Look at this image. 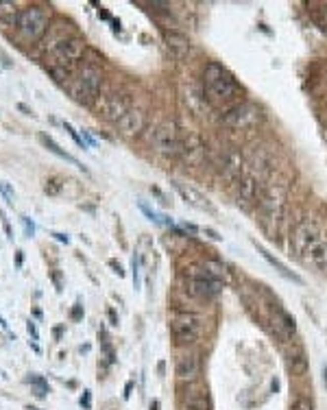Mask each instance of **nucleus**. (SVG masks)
Wrapping results in <instances>:
<instances>
[{
  "label": "nucleus",
  "mask_w": 327,
  "mask_h": 410,
  "mask_svg": "<svg viewBox=\"0 0 327 410\" xmlns=\"http://www.w3.org/2000/svg\"><path fill=\"white\" fill-rule=\"evenodd\" d=\"M170 334L177 345H194L201 338V317L194 312H175L170 321Z\"/></svg>",
  "instance_id": "423d86ee"
},
{
  "label": "nucleus",
  "mask_w": 327,
  "mask_h": 410,
  "mask_svg": "<svg viewBox=\"0 0 327 410\" xmlns=\"http://www.w3.org/2000/svg\"><path fill=\"white\" fill-rule=\"evenodd\" d=\"M131 109V103L124 94H109L101 101V114L105 120H112V123H118L120 118Z\"/></svg>",
  "instance_id": "ddd939ff"
},
{
  "label": "nucleus",
  "mask_w": 327,
  "mask_h": 410,
  "mask_svg": "<svg viewBox=\"0 0 327 410\" xmlns=\"http://www.w3.org/2000/svg\"><path fill=\"white\" fill-rule=\"evenodd\" d=\"M40 142H41V144H44V146H46V149H48V151H50V153H55L57 157H61V160H66V162H68V164H72V166L81 168V170H83V172H87V168H85V166H83V164H81V162H79V160H77V157H75V155H70V153H68V151H63V149H61V146H59V144H57V142H55V140H52V138H50V135H46V133H40Z\"/></svg>",
  "instance_id": "6ab92c4d"
},
{
  "label": "nucleus",
  "mask_w": 327,
  "mask_h": 410,
  "mask_svg": "<svg viewBox=\"0 0 327 410\" xmlns=\"http://www.w3.org/2000/svg\"><path fill=\"white\" fill-rule=\"evenodd\" d=\"M183 229L190 231V234H199V227H197V225H192V223H183Z\"/></svg>",
  "instance_id": "c03bdc74"
},
{
  "label": "nucleus",
  "mask_w": 327,
  "mask_h": 410,
  "mask_svg": "<svg viewBox=\"0 0 327 410\" xmlns=\"http://www.w3.org/2000/svg\"><path fill=\"white\" fill-rule=\"evenodd\" d=\"M257 201V181L253 175H245L238 183V205L249 209Z\"/></svg>",
  "instance_id": "dca6fc26"
},
{
  "label": "nucleus",
  "mask_w": 327,
  "mask_h": 410,
  "mask_svg": "<svg viewBox=\"0 0 327 410\" xmlns=\"http://www.w3.org/2000/svg\"><path fill=\"white\" fill-rule=\"evenodd\" d=\"M29 382L31 386H33V393H35V397H40V399H44L46 395H48L50 393V386H48V382L44 380V377L41 375H38V373H31L29 375Z\"/></svg>",
  "instance_id": "393cba45"
},
{
  "label": "nucleus",
  "mask_w": 327,
  "mask_h": 410,
  "mask_svg": "<svg viewBox=\"0 0 327 410\" xmlns=\"http://www.w3.org/2000/svg\"><path fill=\"white\" fill-rule=\"evenodd\" d=\"M260 203V225L268 234V238L275 240L277 225L284 216V207H286V186L284 183H268L257 199Z\"/></svg>",
  "instance_id": "7ed1b4c3"
},
{
  "label": "nucleus",
  "mask_w": 327,
  "mask_h": 410,
  "mask_svg": "<svg viewBox=\"0 0 327 410\" xmlns=\"http://www.w3.org/2000/svg\"><path fill=\"white\" fill-rule=\"evenodd\" d=\"M262 123V109L255 103H238L236 107L227 109L223 116V124L227 129H236V131H245V129H253L255 124Z\"/></svg>",
  "instance_id": "6e6552de"
},
{
  "label": "nucleus",
  "mask_w": 327,
  "mask_h": 410,
  "mask_svg": "<svg viewBox=\"0 0 327 410\" xmlns=\"http://www.w3.org/2000/svg\"><path fill=\"white\" fill-rule=\"evenodd\" d=\"M323 382H325V388H327V365L323 367Z\"/></svg>",
  "instance_id": "864d4df0"
},
{
  "label": "nucleus",
  "mask_w": 327,
  "mask_h": 410,
  "mask_svg": "<svg viewBox=\"0 0 327 410\" xmlns=\"http://www.w3.org/2000/svg\"><path fill=\"white\" fill-rule=\"evenodd\" d=\"M183 408L186 410H212L207 391H188L183 395Z\"/></svg>",
  "instance_id": "412c9836"
},
{
  "label": "nucleus",
  "mask_w": 327,
  "mask_h": 410,
  "mask_svg": "<svg viewBox=\"0 0 327 410\" xmlns=\"http://www.w3.org/2000/svg\"><path fill=\"white\" fill-rule=\"evenodd\" d=\"M24 262V251H15V269H22Z\"/></svg>",
  "instance_id": "79ce46f5"
},
{
  "label": "nucleus",
  "mask_w": 327,
  "mask_h": 410,
  "mask_svg": "<svg viewBox=\"0 0 327 410\" xmlns=\"http://www.w3.org/2000/svg\"><path fill=\"white\" fill-rule=\"evenodd\" d=\"M20 220H22V227H24V236H26V238H33V236H35V223H33V220H31L29 216H22V218H20Z\"/></svg>",
  "instance_id": "2f4dec72"
},
{
  "label": "nucleus",
  "mask_w": 327,
  "mask_h": 410,
  "mask_svg": "<svg viewBox=\"0 0 327 410\" xmlns=\"http://www.w3.org/2000/svg\"><path fill=\"white\" fill-rule=\"evenodd\" d=\"M26 329H29V334H31V338H33V340H40V334H38V328H35V323H33V321H29V323H26Z\"/></svg>",
  "instance_id": "58836bf2"
},
{
  "label": "nucleus",
  "mask_w": 327,
  "mask_h": 410,
  "mask_svg": "<svg viewBox=\"0 0 327 410\" xmlns=\"http://www.w3.org/2000/svg\"><path fill=\"white\" fill-rule=\"evenodd\" d=\"M203 96L214 107H236L242 96V87L220 64L209 61L203 68Z\"/></svg>",
  "instance_id": "f257e3e1"
},
{
  "label": "nucleus",
  "mask_w": 327,
  "mask_h": 410,
  "mask_svg": "<svg viewBox=\"0 0 327 410\" xmlns=\"http://www.w3.org/2000/svg\"><path fill=\"white\" fill-rule=\"evenodd\" d=\"M133 284L135 288H140V257H133Z\"/></svg>",
  "instance_id": "f704fd0d"
},
{
  "label": "nucleus",
  "mask_w": 327,
  "mask_h": 410,
  "mask_svg": "<svg viewBox=\"0 0 327 410\" xmlns=\"http://www.w3.org/2000/svg\"><path fill=\"white\" fill-rule=\"evenodd\" d=\"M325 11H327V7H325Z\"/></svg>",
  "instance_id": "6e6d98bb"
},
{
  "label": "nucleus",
  "mask_w": 327,
  "mask_h": 410,
  "mask_svg": "<svg viewBox=\"0 0 327 410\" xmlns=\"http://www.w3.org/2000/svg\"><path fill=\"white\" fill-rule=\"evenodd\" d=\"M18 15H20L18 2H13V0H0V24L2 26H15Z\"/></svg>",
  "instance_id": "b1692460"
},
{
  "label": "nucleus",
  "mask_w": 327,
  "mask_h": 410,
  "mask_svg": "<svg viewBox=\"0 0 327 410\" xmlns=\"http://www.w3.org/2000/svg\"><path fill=\"white\" fill-rule=\"evenodd\" d=\"M70 38H75V31H72V22L63 18L52 20L46 35L40 40V52L41 55H48L50 50H55L57 46H61L63 41H68Z\"/></svg>",
  "instance_id": "9d476101"
},
{
  "label": "nucleus",
  "mask_w": 327,
  "mask_h": 410,
  "mask_svg": "<svg viewBox=\"0 0 327 410\" xmlns=\"http://www.w3.org/2000/svg\"><path fill=\"white\" fill-rule=\"evenodd\" d=\"M201 371H203V365H201V358L197 354H183L177 358V365H175V375L179 382H186V384H194V382L201 377Z\"/></svg>",
  "instance_id": "f8f14e48"
},
{
  "label": "nucleus",
  "mask_w": 327,
  "mask_h": 410,
  "mask_svg": "<svg viewBox=\"0 0 327 410\" xmlns=\"http://www.w3.org/2000/svg\"><path fill=\"white\" fill-rule=\"evenodd\" d=\"M140 209L142 212L149 216V220H153V223H160V225H170L172 227V220L168 218V216H164V214H157V212H153V209L149 207V205H144V203H140Z\"/></svg>",
  "instance_id": "cd10ccee"
},
{
  "label": "nucleus",
  "mask_w": 327,
  "mask_h": 410,
  "mask_svg": "<svg viewBox=\"0 0 327 410\" xmlns=\"http://www.w3.org/2000/svg\"><path fill=\"white\" fill-rule=\"evenodd\" d=\"M131 391H133V382H126V386H124V399L131 395Z\"/></svg>",
  "instance_id": "a18cd8bd"
},
{
  "label": "nucleus",
  "mask_w": 327,
  "mask_h": 410,
  "mask_svg": "<svg viewBox=\"0 0 327 410\" xmlns=\"http://www.w3.org/2000/svg\"><path fill=\"white\" fill-rule=\"evenodd\" d=\"M98 18H101V20H109V13H107V11H105V9L101 7V9H98Z\"/></svg>",
  "instance_id": "8fccbe9b"
},
{
  "label": "nucleus",
  "mask_w": 327,
  "mask_h": 410,
  "mask_svg": "<svg viewBox=\"0 0 327 410\" xmlns=\"http://www.w3.org/2000/svg\"><path fill=\"white\" fill-rule=\"evenodd\" d=\"M50 11L41 4H29L18 15L15 22V38L22 44H40L50 26Z\"/></svg>",
  "instance_id": "20e7f679"
},
{
  "label": "nucleus",
  "mask_w": 327,
  "mask_h": 410,
  "mask_svg": "<svg viewBox=\"0 0 327 410\" xmlns=\"http://www.w3.org/2000/svg\"><path fill=\"white\" fill-rule=\"evenodd\" d=\"M290 238H292V246H294V251H297V255H303L321 240V234H319V229L314 227V220L305 218L294 227Z\"/></svg>",
  "instance_id": "9b49d317"
},
{
  "label": "nucleus",
  "mask_w": 327,
  "mask_h": 410,
  "mask_svg": "<svg viewBox=\"0 0 327 410\" xmlns=\"http://www.w3.org/2000/svg\"><path fill=\"white\" fill-rule=\"evenodd\" d=\"M85 50H87L85 41L75 35V38H70L68 41H63L61 46H57L55 50H50L48 55H44V66H46V70L48 68H59V70L75 75L79 68H81V59L85 55Z\"/></svg>",
  "instance_id": "39448f33"
},
{
  "label": "nucleus",
  "mask_w": 327,
  "mask_h": 410,
  "mask_svg": "<svg viewBox=\"0 0 327 410\" xmlns=\"http://www.w3.org/2000/svg\"><path fill=\"white\" fill-rule=\"evenodd\" d=\"M81 138H83V142H85L87 146H94V144H96V140L92 138V133H89L87 129H81Z\"/></svg>",
  "instance_id": "4c0bfd02"
},
{
  "label": "nucleus",
  "mask_w": 327,
  "mask_h": 410,
  "mask_svg": "<svg viewBox=\"0 0 327 410\" xmlns=\"http://www.w3.org/2000/svg\"><path fill=\"white\" fill-rule=\"evenodd\" d=\"M151 410H160V402H157V399H153V402H151Z\"/></svg>",
  "instance_id": "603ef678"
},
{
  "label": "nucleus",
  "mask_w": 327,
  "mask_h": 410,
  "mask_svg": "<svg viewBox=\"0 0 327 410\" xmlns=\"http://www.w3.org/2000/svg\"><path fill=\"white\" fill-rule=\"evenodd\" d=\"M288 365H290V371H292V375H297V377H303L305 373H308V358H305L303 354L292 356Z\"/></svg>",
  "instance_id": "bb28decb"
},
{
  "label": "nucleus",
  "mask_w": 327,
  "mask_h": 410,
  "mask_svg": "<svg viewBox=\"0 0 327 410\" xmlns=\"http://www.w3.org/2000/svg\"><path fill=\"white\" fill-rule=\"evenodd\" d=\"M290 410H314V404H312V399H308V397H299Z\"/></svg>",
  "instance_id": "c756f323"
},
{
  "label": "nucleus",
  "mask_w": 327,
  "mask_h": 410,
  "mask_svg": "<svg viewBox=\"0 0 327 410\" xmlns=\"http://www.w3.org/2000/svg\"><path fill=\"white\" fill-rule=\"evenodd\" d=\"M273 328H275V332L282 336V338H292L294 329H297V325H294V319L290 317L286 310L282 308H275V314H273Z\"/></svg>",
  "instance_id": "f3484780"
},
{
  "label": "nucleus",
  "mask_w": 327,
  "mask_h": 410,
  "mask_svg": "<svg viewBox=\"0 0 327 410\" xmlns=\"http://www.w3.org/2000/svg\"><path fill=\"white\" fill-rule=\"evenodd\" d=\"M81 406L85 408V410L92 408V393H89V391H83V395H81Z\"/></svg>",
  "instance_id": "c9c22d12"
},
{
  "label": "nucleus",
  "mask_w": 327,
  "mask_h": 410,
  "mask_svg": "<svg viewBox=\"0 0 327 410\" xmlns=\"http://www.w3.org/2000/svg\"><path fill=\"white\" fill-rule=\"evenodd\" d=\"M44 190H46V194H59V190H61L59 179H57V177L48 179V181H46V186H44Z\"/></svg>",
  "instance_id": "473e14b6"
},
{
  "label": "nucleus",
  "mask_w": 327,
  "mask_h": 410,
  "mask_svg": "<svg viewBox=\"0 0 327 410\" xmlns=\"http://www.w3.org/2000/svg\"><path fill=\"white\" fill-rule=\"evenodd\" d=\"M18 109H20V112H24L26 116H31V114H33V112H31V109H29V107H26V105H24V103H18Z\"/></svg>",
  "instance_id": "49530a36"
},
{
  "label": "nucleus",
  "mask_w": 327,
  "mask_h": 410,
  "mask_svg": "<svg viewBox=\"0 0 327 410\" xmlns=\"http://www.w3.org/2000/svg\"><path fill=\"white\" fill-rule=\"evenodd\" d=\"M181 157L188 166H201L203 160H205V144L201 142L199 135H190V138L181 144Z\"/></svg>",
  "instance_id": "2eb2a0df"
},
{
  "label": "nucleus",
  "mask_w": 327,
  "mask_h": 410,
  "mask_svg": "<svg viewBox=\"0 0 327 410\" xmlns=\"http://www.w3.org/2000/svg\"><path fill=\"white\" fill-rule=\"evenodd\" d=\"M223 288H225V282L212 277L201 264L192 266V269L188 271V292L190 295L201 297V299H214L218 292H223Z\"/></svg>",
  "instance_id": "0eeeda50"
},
{
  "label": "nucleus",
  "mask_w": 327,
  "mask_h": 410,
  "mask_svg": "<svg viewBox=\"0 0 327 410\" xmlns=\"http://www.w3.org/2000/svg\"><path fill=\"white\" fill-rule=\"evenodd\" d=\"M305 255H308V262L312 266H316L321 273H327V243L325 240H319Z\"/></svg>",
  "instance_id": "5701e85b"
},
{
  "label": "nucleus",
  "mask_w": 327,
  "mask_h": 410,
  "mask_svg": "<svg viewBox=\"0 0 327 410\" xmlns=\"http://www.w3.org/2000/svg\"><path fill=\"white\" fill-rule=\"evenodd\" d=\"M181 144L177 133V124L172 120H166L164 124H160L153 135V149L157 155L162 157H179L181 155Z\"/></svg>",
  "instance_id": "1a4fd4ad"
},
{
  "label": "nucleus",
  "mask_w": 327,
  "mask_h": 410,
  "mask_svg": "<svg viewBox=\"0 0 327 410\" xmlns=\"http://www.w3.org/2000/svg\"><path fill=\"white\" fill-rule=\"evenodd\" d=\"M166 44H168V48H170V52L177 57V59H186V57L190 55L188 38L181 35V33H177V31H170V33L166 31Z\"/></svg>",
  "instance_id": "a211bd4d"
},
{
  "label": "nucleus",
  "mask_w": 327,
  "mask_h": 410,
  "mask_svg": "<svg viewBox=\"0 0 327 410\" xmlns=\"http://www.w3.org/2000/svg\"><path fill=\"white\" fill-rule=\"evenodd\" d=\"M205 234H209V238H214V240H220V236H218V234H216V231H214V229H209V227H207V229H205Z\"/></svg>",
  "instance_id": "de8ad7c7"
},
{
  "label": "nucleus",
  "mask_w": 327,
  "mask_h": 410,
  "mask_svg": "<svg viewBox=\"0 0 327 410\" xmlns=\"http://www.w3.org/2000/svg\"><path fill=\"white\" fill-rule=\"evenodd\" d=\"M103 68L94 61H85L79 70L72 75L70 83H68V92H70L72 101L79 105H92L96 103L98 94L103 87Z\"/></svg>",
  "instance_id": "f03ea898"
},
{
  "label": "nucleus",
  "mask_w": 327,
  "mask_h": 410,
  "mask_svg": "<svg viewBox=\"0 0 327 410\" xmlns=\"http://www.w3.org/2000/svg\"><path fill=\"white\" fill-rule=\"evenodd\" d=\"M112 29H114V33H118V31H120V20H112Z\"/></svg>",
  "instance_id": "3c124183"
},
{
  "label": "nucleus",
  "mask_w": 327,
  "mask_h": 410,
  "mask_svg": "<svg viewBox=\"0 0 327 410\" xmlns=\"http://www.w3.org/2000/svg\"><path fill=\"white\" fill-rule=\"evenodd\" d=\"M0 218H2V227H4V234H7V238L13 240V231H11V225H9V220L4 218V212H0Z\"/></svg>",
  "instance_id": "e433bc0d"
},
{
  "label": "nucleus",
  "mask_w": 327,
  "mask_h": 410,
  "mask_svg": "<svg viewBox=\"0 0 327 410\" xmlns=\"http://www.w3.org/2000/svg\"><path fill=\"white\" fill-rule=\"evenodd\" d=\"M151 192H153V194H157V197H160L162 205H168V199H166V194H164V192H162V190H160V188H157V186H153V188H151Z\"/></svg>",
  "instance_id": "a19ab883"
},
{
  "label": "nucleus",
  "mask_w": 327,
  "mask_h": 410,
  "mask_svg": "<svg viewBox=\"0 0 327 410\" xmlns=\"http://www.w3.org/2000/svg\"><path fill=\"white\" fill-rule=\"evenodd\" d=\"M26 410H40V408H35V406H26Z\"/></svg>",
  "instance_id": "5fc2aeb1"
},
{
  "label": "nucleus",
  "mask_w": 327,
  "mask_h": 410,
  "mask_svg": "<svg viewBox=\"0 0 327 410\" xmlns=\"http://www.w3.org/2000/svg\"><path fill=\"white\" fill-rule=\"evenodd\" d=\"M223 170L227 175V179H236V177H240L242 172V155L240 151L236 149H229L225 153V162H223Z\"/></svg>",
  "instance_id": "4be33fe9"
},
{
  "label": "nucleus",
  "mask_w": 327,
  "mask_h": 410,
  "mask_svg": "<svg viewBox=\"0 0 327 410\" xmlns=\"http://www.w3.org/2000/svg\"><path fill=\"white\" fill-rule=\"evenodd\" d=\"M83 314H85V312H83V306H81V303H75V306H72V310H70V319L72 321H81Z\"/></svg>",
  "instance_id": "72a5a7b5"
},
{
  "label": "nucleus",
  "mask_w": 327,
  "mask_h": 410,
  "mask_svg": "<svg viewBox=\"0 0 327 410\" xmlns=\"http://www.w3.org/2000/svg\"><path fill=\"white\" fill-rule=\"evenodd\" d=\"M116 124H118V131L124 138H135V135H140L146 127V114L142 112V109L131 107Z\"/></svg>",
  "instance_id": "4468645a"
},
{
  "label": "nucleus",
  "mask_w": 327,
  "mask_h": 410,
  "mask_svg": "<svg viewBox=\"0 0 327 410\" xmlns=\"http://www.w3.org/2000/svg\"><path fill=\"white\" fill-rule=\"evenodd\" d=\"M109 321H112V325H118V317H116L114 310H109Z\"/></svg>",
  "instance_id": "09e8293b"
},
{
  "label": "nucleus",
  "mask_w": 327,
  "mask_h": 410,
  "mask_svg": "<svg viewBox=\"0 0 327 410\" xmlns=\"http://www.w3.org/2000/svg\"><path fill=\"white\" fill-rule=\"evenodd\" d=\"M109 266H112V269H114V273H116V275H118V277H123V275H124V269H123V266H120V262H116V260H109Z\"/></svg>",
  "instance_id": "ea45409f"
},
{
  "label": "nucleus",
  "mask_w": 327,
  "mask_h": 410,
  "mask_svg": "<svg viewBox=\"0 0 327 410\" xmlns=\"http://www.w3.org/2000/svg\"><path fill=\"white\" fill-rule=\"evenodd\" d=\"M52 236H55V240H59V243H70V238H68L66 234H59V231H52Z\"/></svg>",
  "instance_id": "37998d69"
},
{
  "label": "nucleus",
  "mask_w": 327,
  "mask_h": 410,
  "mask_svg": "<svg viewBox=\"0 0 327 410\" xmlns=\"http://www.w3.org/2000/svg\"><path fill=\"white\" fill-rule=\"evenodd\" d=\"M63 129H66V131H68V133H70V138H72V140H75V142H77V144H79V146H81V149H87V144H85V142H83V138H81V135H79V131H77L75 127H72V124H70V123H63Z\"/></svg>",
  "instance_id": "c85d7f7f"
},
{
  "label": "nucleus",
  "mask_w": 327,
  "mask_h": 410,
  "mask_svg": "<svg viewBox=\"0 0 327 410\" xmlns=\"http://www.w3.org/2000/svg\"><path fill=\"white\" fill-rule=\"evenodd\" d=\"M203 269L209 273L212 277H216V280H220V282H225L227 280V269H225V264H220L218 260H212V257H207V260L203 262Z\"/></svg>",
  "instance_id": "a878e982"
},
{
  "label": "nucleus",
  "mask_w": 327,
  "mask_h": 410,
  "mask_svg": "<svg viewBox=\"0 0 327 410\" xmlns=\"http://www.w3.org/2000/svg\"><path fill=\"white\" fill-rule=\"evenodd\" d=\"M0 194H2V199L7 201V205H13V190H11V186H9V183L0 181Z\"/></svg>",
  "instance_id": "7c9ffc66"
},
{
  "label": "nucleus",
  "mask_w": 327,
  "mask_h": 410,
  "mask_svg": "<svg viewBox=\"0 0 327 410\" xmlns=\"http://www.w3.org/2000/svg\"><path fill=\"white\" fill-rule=\"evenodd\" d=\"M255 246H257V251H260V253H262V257H264V260H266V262H268V264H271V266H275V269H277V273H279V275H282V277H286V280H290V282L303 284V280H301V277L297 275V273L288 271V266L284 264L282 260H277V257L273 255V253H271V251H268V249H264V246H262V245H257V243H255Z\"/></svg>",
  "instance_id": "aec40b11"
}]
</instances>
